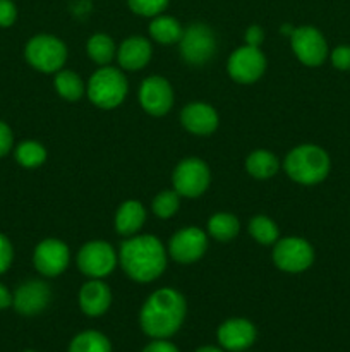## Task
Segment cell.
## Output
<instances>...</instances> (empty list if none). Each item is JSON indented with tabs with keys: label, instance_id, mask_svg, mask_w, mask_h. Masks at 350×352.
I'll return each instance as SVG.
<instances>
[{
	"label": "cell",
	"instance_id": "6da1fadb",
	"mask_svg": "<svg viewBox=\"0 0 350 352\" xmlns=\"http://www.w3.org/2000/svg\"><path fill=\"white\" fill-rule=\"evenodd\" d=\"M187 311L184 296L175 289H158L143 305L139 323L151 339H168L182 327Z\"/></svg>",
	"mask_w": 350,
	"mask_h": 352
},
{
	"label": "cell",
	"instance_id": "7a4b0ae2",
	"mask_svg": "<svg viewBox=\"0 0 350 352\" xmlns=\"http://www.w3.org/2000/svg\"><path fill=\"white\" fill-rule=\"evenodd\" d=\"M124 272L136 282H153L167 268V253L154 236H130L119 254Z\"/></svg>",
	"mask_w": 350,
	"mask_h": 352
},
{
	"label": "cell",
	"instance_id": "3957f363",
	"mask_svg": "<svg viewBox=\"0 0 350 352\" xmlns=\"http://www.w3.org/2000/svg\"><path fill=\"white\" fill-rule=\"evenodd\" d=\"M285 172L299 184H318L328 175L329 157L318 144H301L285 158Z\"/></svg>",
	"mask_w": 350,
	"mask_h": 352
},
{
	"label": "cell",
	"instance_id": "277c9868",
	"mask_svg": "<svg viewBox=\"0 0 350 352\" xmlns=\"http://www.w3.org/2000/svg\"><path fill=\"white\" fill-rule=\"evenodd\" d=\"M127 89H129V85H127L126 76L119 69L105 65L89 78L86 93L93 105L110 110L124 102V98L127 96Z\"/></svg>",
	"mask_w": 350,
	"mask_h": 352
},
{
	"label": "cell",
	"instance_id": "5b68a950",
	"mask_svg": "<svg viewBox=\"0 0 350 352\" xmlns=\"http://www.w3.org/2000/svg\"><path fill=\"white\" fill-rule=\"evenodd\" d=\"M27 64L40 72H57L67 60V47L51 34H36L24 48Z\"/></svg>",
	"mask_w": 350,
	"mask_h": 352
},
{
	"label": "cell",
	"instance_id": "8992f818",
	"mask_svg": "<svg viewBox=\"0 0 350 352\" xmlns=\"http://www.w3.org/2000/svg\"><path fill=\"white\" fill-rule=\"evenodd\" d=\"M273 261L280 270L301 274L314 261V250L302 237H285L275 243Z\"/></svg>",
	"mask_w": 350,
	"mask_h": 352
},
{
	"label": "cell",
	"instance_id": "52a82bcc",
	"mask_svg": "<svg viewBox=\"0 0 350 352\" xmlns=\"http://www.w3.org/2000/svg\"><path fill=\"white\" fill-rule=\"evenodd\" d=\"M115 250L105 241H89L78 253V267L86 277L103 278L112 274L117 267Z\"/></svg>",
	"mask_w": 350,
	"mask_h": 352
},
{
	"label": "cell",
	"instance_id": "ba28073f",
	"mask_svg": "<svg viewBox=\"0 0 350 352\" xmlns=\"http://www.w3.org/2000/svg\"><path fill=\"white\" fill-rule=\"evenodd\" d=\"M178 43H180L182 58L192 65L206 64L216 50L215 34L202 23H194L184 30Z\"/></svg>",
	"mask_w": 350,
	"mask_h": 352
},
{
	"label": "cell",
	"instance_id": "9c48e42d",
	"mask_svg": "<svg viewBox=\"0 0 350 352\" xmlns=\"http://www.w3.org/2000/svg\"><path fill=\"white\" fill-rule=\"evenodd\" d=\"M174 189L178 196L198 198L208 189L211 175L208 165L199 158H185L174 170Z\"/></svg>",
	"mask_w": 350,
	"mask_h": 352
},
{
	"label": "cell",
	"instance_id": "30bf717a",
	"mask_svg": "<svg viewBox=\"0 0 350 352\" xmlns=\"http://www.w3.org/2000/svg\"><path fill=\"white\" fill-rule=\"evenodd\" d=\"M292 50L295 57L309 67H318L326 60L328 55V43L319 30L312 26L294 28L290 34Z\"/></svg>",
	"mask_w": 350,
	"mask_h": 352
},
{
	"label": "cell",
	"instance_id": "8fae6325",
	"mask_svg": "<svg viewBox=\"0 0 350 352\" xmlns=\"http://www.w3.org/2000/svg\"><path fill=\"white\" fill-rule=\"evenodd\" d=\"M226 69L233 81L240 85H250L256 82L266 71V57L259 47L244 45L230 55Z\"/></svg>",
	"mask_w": 350,
	"mask_h": 352
},
{
	"label": "cell",
	"instance_id": "7c38bea8",
	"mask_svg": "<svg viewBox=\"0 0 350 352\" xmlns=\"http://www.w3.org/2000/svg\"><path fill=\"white\" fill-rule=\"evenodd\" d=\"M208 248V237L199 227H185L174 234L168 243V253L178 263H194Z\"/></svg>",
	"mask_w": 350,
	"mask_h": 352
},
{
	"label": "cell",
	"instance_id": "4fadbf2b",
	"mask_svg": "<svg viewBox=\"0 0 350 352\" xmlns=\"http://www.w3.org/2000/svg\"><path fill=\"white\" fill-rule=\"evenodd\" d=\"M141 107L154 117L165 116L174 105V89L170 82L161 76L144 79L139 88Z\"/></svg>",
	"mask_w": 350,
	"mask_h": 352
},
{
	"label": "cell",
	"instance_id": "5bb4252c",
	"mask_svg": "<svg viewBox=\"0 0 350 352\" xmlns=\"http://www.w3.org/2000/svg\"><path fill=\"white\" fill-rule=\"evenodd\" d=\"M71 253L67 244L58 239H45L36 246L33 263L36 270L45 277H57L67 268Z\"/></svg>",
	"mask_w": 350,
	"mask_h": 352
},
{
	"label": "cell",
	"instance_id": "9a60e30c",
	"mask_svg": "<svg viewBox=\"0 0 350 352\" xmlns=\"http://www.w3.org/2000/svg\"><path fill=\"white\" fill-rule=\"evenodd\" d=\"M51 299V291L45 282L27 280L12 294V306L19 315L34 316L43 311Z\"/></svg>",
	"mask_w": 350,
	"mask_h": 352
},
{
	"label": "cell",
	"instance_id": "2e32d148",
	"mask_svg": "<svg viewBox=\"0 0 350 352\" xmlns=\"http://www.w3.org/2000/svg\"><path fill=\"white\" fill-rule=\"evenodd\" d=\"M218 342L225 351L242 352L249 349L256 340V327L246 318H230L218 329Z\"/></svg>",
	"mask_w": 350,
	"mask_h": 352
},
{
	"label": "cell",
	"instance_id": "e0dca14e",
	"mask_svg": "<svg viewBox=\"0 0 350 352\" xmlns=\"http://www.w3.org/2000/svg\"><path fill=\"white\" fill-rule=\"evenodd\" d=\"M180 122L189 133L196 136H208L218 127V113L208 103L194 102L182 109Z\"/></svg>",
	"mask_w": 350,
	"mask_h": 352
},
{
	"label": "cell",
	"instance_id": "ac0fdd59",
	"mask_svg": "<svg viewBox=\"0 0 350 352\" xmlns=\"http://www.w3.org/2000/svg\"><path fill=\"white\" fill-rule=\"evenodd\" d=\"M112 305V291L100 278H91L79 291V306L88 316H102Z\"/></svg>",
	"mask_w": 350,
	"mask_h": 352
},
{
	"label": "cell",
	"instance_id": "d6986e66",
	"mask_svg": "<svg viewBox=\"0 0 350 352\" xmlns=\"http://www.w3.org/2000/svg\"><path fill=\"white\" fill-rule=\"evenodd\" d=\"M117 58L122 69L127 71H139L150 62L151 43L143 36H129L122 41L117 50Z\"/></svg>",
	"mask_w": 350,
	"mask_h": 352
},
{
	"label": "cell",
	"instance_id": "ffe728a7",
	"mask_svg": "<svg viewBox=\"0 0 350 352\" xmlns=\"http://www.w3.org/2000/svg\"><path fill=\"white\" fill-rule=\"evenodd\" d=\"M146 220V210L136 199H129L120 205L115 215V229L120 236H136L144 226Z\"/></svg>",
	"mask_w": 350,
	"mask_h": 352
},
{
	"label": "cell",
	"instance_id": "44dd1931",
	"mask_svg": "<svg viewBox=\"0 0 350 352\" xmlns=\"http://www.w3.org/2000/svg\"><path fill=\"white\" fill-rule=\"evenodd\" d=\"M182 33H184V30H182L180 23L170 16H161L160 14L150 24L151 38L161 45L177 43V41H180Z\"/></svg>",
	"mask_w": 350,
	"mask_h": 352
},
{
	"label": "cell",
	"instance_id": "7402d4cb",
	"mask_svg": "<svg viewBox=\"0 0 350 352\" xmlns=\"http://www.w3.org/2000/svg\"><path fill=\"white\" fill-rule=\"evenodd\" d=\"M246 168L254 179H270L280 168V162L271 151L256 150L247 157Z\"/></svg>",
	"mask_w": 350,
	"mask_h": 352
},
{
	"label": "cell",
	"instance_id": "603a6c76",
	"mask_svg": "<svg viewBox=\"0 0 350 352\" xmlns=\"http://www.w3.org/2000/svg\"><path fill=\"white\" fill-rule=\"evenodd\" d=\"M69 352H112V344L98 330H86L71 340Z\"/></svg>",
	"mask_w": 350,
	"mask_h": 352
},
{
	"label": "cell",
	"instance_id": "cb8c5ba5",
	"mask_svg": "<svg viewBox=\"0 0 350 352\" xmlns=\"http://www.w3.org/2000/svg\"><path fill=\"white\" fill-rule=\"evenodd\" d=\"M240 223L235 215L232 213H215L208 222V232L213 239L225 241L233 239L239 234Z\"/></svg>",
	"mask_w": 350,
	"mask_h": 352
},
{
	"label": "cell",
	"instance_id": "d4e9b609",
	"mask_svg": "<svg viewBox=\"0 0 350 352\" xmlns=\"http://www.w3.org/2000/svg\"><path fill=\"white\" fill-rule=\"evenodd\" d=\"M86 50H88L89 58L93 62L100 65H106L112 62V58L115 57V43H113L112 38L108 34H93L88 40V45H86Z\"/></svg>",
	"mask_w": 350,
	"mask_h": 352
},
{
	"label": "cell",
	"instance_id": "484cf974",
	"mask_svg": "<svg viewBox=\"0 0 350 352\" xmlns=\"http://www.w3.org/2000/svg\"><path fill=\"white\" fill-rule=\"evenodd\" d=\"M55 89L58 95L69 102H75L84 95V85H82L81 78L72 71H58L55 76Z\"/></svg>",
	"mask_w": 350,
	"mask_h": 352
},
{
	"label": "cell",
	"instance_id": "4316f807",
	"mask_svg": "<svg viewBox=\"0 0 350 352\" xmlns=\"http://www.w3.org/2000/svg\"><path fill=\"white\" fill-rule=\"evenodd\" d=\"M16 160L24 168H36L47 160V150L38 141H23L16 148Z\"/></svg>",
	"mask_w": 350,
	"mask_h": 352
},
{
	"label": "cell",
	"instance_id": "83f0119b",
	"mask_svg": "<svg viewBox=\"0 0 350 352\" xmlns=\"http://www.w3.org/2000/svg\"><path fill=\"white\" fill-rule=\"evenodd\" d=\"M249 234L263 246H270L278 241V230L277 223L271 219H268L266 215H256L250 219L249 222Z\"/></svg>",
	"mask_w": 350,
	"mask_h": 352
},
{
	"label": "cell",
	"instance_id": "f1b7e54d",
	"mask_svg": "<svg viewBox=\"0 0 350 352\" xmlns=\"http://www.w3.org/2000/svg\"><path fill=\"white\" fill-rule=\"evenodd\" d=\"M180 199H178V192L175 191H161L153 199L151 206H153V213L158 219H170L174 213H177Z\"/></svg>",
	"mask_w": 350,
	"mask_h": 352
},
{
	"label": "cell",
	"instance_id": "f546056e",
	"mask_svg": "<svg viewBox=\"0 0 350 352\" xmlns=\"http://www.w3.org/2000/svg\"><path fill=\"white\" fill-rule=\"evenodd\" d=\"M130 10L144 17H156L167 9L168 0H127Z\"/></svg>",
	"mask_w": 350,
	"mask_h": 352
},
{
	"label": "cell",
	"instance_id": "4dcf8cb0",
	"mask_svg": "<svg viewBox=\"0 0 350 352\" xmlns=\"http://www.w3.org/2000/svg\"><path fill=\"white\" fill-rule=\"evenodd\" d=\"M14 260V248L3 234H0V275L5 274Z\"/></svg>",
	"mask_w": 350,
	"mask_h": 352
},
{
	"label": "cell",
	"instance_id": "1f68e13d",
	"mask_svg": "<svg viewBox=\"0 0 350 352\" xmlns=\"http://www.w3.org/2000/svg\"><path fill=\"white\" fill-rule=\"evenodd\" d=\"M17 9L12 0H0V28H9L16 23Z\"/></svg>",
	"mask_w": 350,
	"mask_h": 352
},
{
	"label": "cell",
	"instance_id": "d6a6232c",
	"mask_svg": "<svg viewBox=\"0 0 350 352\" xmlns=\"http://www.w3.org/2000/svg\"><path fill=\"white\" fill-rule=\"evenodd\" d=\"M331 64L340 71H350V47L342 45L331 52Z\"/></svg>",
	"mask_w": 350,
	"mask_h": 352
},
{
	"label": "cell",
	"instance_id": "836d02e7",
	"mask_svg": "<svg viewBox=\"0 0 350 352\" xmlns=\"http://www.w3.org/2000/svg\"><path fill=\"white\" fill-rule=\"evenodd\" d=\"M12 143H14L12 131H10V127L7 126L3 120H0V158H2L3 155L9 153L10 148H12Z\"/></svg>",
	"mask_w": 350,
	"mask_h": 352
},
{
	"label": "cell",
	"instance_id": "e575fe53",
	"mask_svg": "<svg viewBox=\"0 0 350 352\" xmlns=\"http://www.w3.org/2000/svg\"><path fill=\"white\" fill-rule=\"evenodd\" d=\"M264 41V31L263 28L257 26V24H253V26L247 28L246 31V45L249 47H259Z\"/></svg>",
	"mask_w": 350,
	"mask_h": 352
},
{
	"label": "cell",
	"instance_id": "d590c367",
	"mask_svg": "<svg viewBox=\"0 0 350 352\" xmlns=\"http://www.w3.org/2000/svg\"><path fill=\"white\" fill-rule=\"evenodd\" d=\"M143 352H178V349L167 339H154L144 347Z\"/></svg>",
	"mask_w": 350,
	"mask_h": 352
},
{
	"label": "cell",
	"instance_id": "8d00e7d4",
	"mask_svg": "<svg viewBox=\"0 0 350 352\" xmlns=\"http://www.w3.org/2000/svg\"><path fill=\"white\" fill-rule=\"evenodd\" d=\"M12 306V294L3 284H0V311Z\"/></svg>",
	"mask_w": 350,
	"mask_h": 352
},
{
	"label": "cell",
	"instance_id": "74e56055",
	"mask_svg": "<svg viewBox=\"0 0 350 352\" xmlns=\"http://www.w3.org/2000/svg\"><path fill=\"white\" fill-rule=\"evenodd\" d=\"M196 352H225L222 349H218V347H213V346H206V347H199Z\"/></svg>",
	"mask_w": 350,
	"mask_h": 352
},
{
	"label": "cell",
	"instance_id": "f35d334b",
	"mask_svg": "<svg viewBox=\"0 0 350 352\" xmlns=\"http://www.w3.org/2000/svg\"><path fill=\"white\" fill-rule=\"evenodd\" d=\"M24 352H36V351H24Z\"/></svg>",
	"mask_w": 350,
	"mask_h": 352
}]
</instances>
